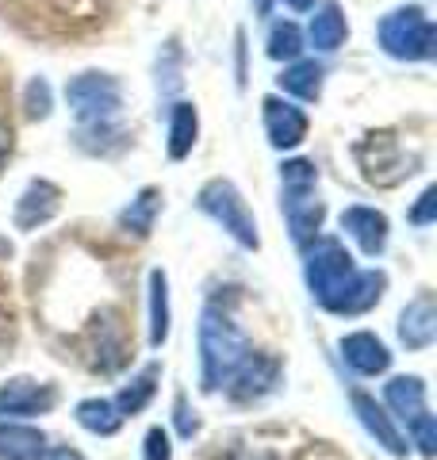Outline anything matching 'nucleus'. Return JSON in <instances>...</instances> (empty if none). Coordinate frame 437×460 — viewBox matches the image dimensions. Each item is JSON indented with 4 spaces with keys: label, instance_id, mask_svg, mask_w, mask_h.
<instances>
[{
    "label": "nucleus",
    "instance_id": "1",
    "mask_svg": "<svg viewBox=\"0 0 437 460\" xmlns=\"http://www.w3.org/2000/svg\"><path fill=\"white\" fill-rule=\"evenodd\" d=\"M303 277L315 304L330 314H364L380 304L388 288L384 272H361L338 238H311L303 246Z\"/></svg>",
    "mask_w": 437,
    "mask_h": 460
},
{
    "label": "nucleus",
    "instance_id": "2",
    "mask_svg": "<svg viewBox=\"0 0 437 460\" xmlns=\"http://www.w3.org/2000/svg\"><path fill=\"white\" fill-rule=\"evenodd\" d=\"M254 357L250 338L235 326L230 314L208 307L200 319V384L203 392H218L235 380V372Z\"/></svg>",
    "mask_w": 437,
    "mask_h": 460
},
{
    "label": "nucleus",
    "instance_id": "3",
    "mask_svg": "<svg viewBox=\"0 0 437 460\" xmlns=\"http://www.w3.org/2000/svg\"><path fill=\"white\" fill-rule=\"evenodd\" d=\"M318 172L311 162H284L281 165V208L288 215L291 238L299 246H308L311 238H318V226H323V204L315 196Z\"/></svg>",
    "mask_w": 437,
    "mask_h": 460
},
{
    "label": "nucleus",
    "instance_id": "4",
    "mask_svg": "<svg viewBox=\"0 0 437 460\" xmlns=\"http://www.w3.org/2000/svg\"><path fill=\"white\" fill-rule=\"evenodd\" d=\"M200 211L203 215H211V219L227 230L230 238L238 242V246H245V250H257L261 246V234H257V219H254V211L245 208V199H242V192L235 189L230 181H223V177H215V181H208L200 189Z\"/></svg>",
    "mask_w": 437,
    "mask_h": 460
},
{
    "label": "nucleus",
    "instance_id": "5",
    "mask_svg": "<svg viewBox=\"0 0 437 460\" xmlns=\"http://www.w3.org/2000/svg\"><path fill=\"white\" fill-rule=\"evenodd\" d=\"M380 47L399 62H426L433 58V23L422 8H396L380 20Z\"/></svg>",
    "mask_w": 437,
    "mask_h": 460
},
{
    "label": "nucleus",
    "instance_id": "6",
    "mask_svg": "<svg viewBox=\"0 0 437 460\" xmlns=\"http://www.w3.org/2000/svg\"><path fill=\"white\" fill-rule=\"evenodd\" d=\"M66 100L81 127H96V123H115V115L123 108V89L108 74H81L66 84Z\"/></svg>",
    "mask_w": 437,
    "mask_h": 460
},
{
    "label": "nucleus",
    "instance_id": "7",
    "mask_svg": "<svg viewBox=\"0 0 437 460\" xmlns=\"http://www.w3.org/2000/svg\"><path fill=\"white\" fill-rule=\"evenodd\" d=\"M261 115H265V135L276 150H296L303 138H308V115H303L296 104H288L281 96H269L261 104Z\"/></svg>",
    "mask_w": 437,
    "mask_h": 460
},
{
    "label": "nucleus",
    "instance_id": "8",
    "mask_svg": "<svg viewBox=\"0 0 437 460\" xmlns=\"http://www.w3.org/2000/svg\"><path fill=\"white\" fill-rule=\"evenodd\" d=\"M342 230L369 257H380L388 250V215L376 211V208H364V204L345 208L342 211Z\"/></svg>",
    "mask_w": 437,
    "mask_h": 460
},
{
    "label": "nucleus",
    "instance_id": "9",
    "mask_svg": "<svg viewBox=\"0 0 437 460\" xmlns=\"http://www.w3.org/2000/svg\"><path fill=\"white\" fill-rule=\"evenodd\" d=\"M338 349H342V361L353 372H361V376H380V372H388V365H391L388 345L376 334H369V330H357V334L342 338Z\"/></svg>",
    "mask_w": 437,
    "mask_h": 460
},
{
    "label": "nucleus",
    "instance_id": "10",
    "mask_svg": "<svg viewBox=\"0 0 437 460\" xmlns=\"http://www.w3.org/2000/svg\"><path fill=\"white\" fill-rule=\"evenodd\" d=\"M353 411H357L361 426L369 429V438H376V445H384L391 456H403V453H406V438L399 434V426L391 422V414H388L372 395L353 392Z\"/></svg>",
    "mask_w": 437,
    "mask_h": 460
},
{
    "label": "nucleus",
    "instance_id": "11",
    "mask_svg": "<svg viewBox=\"0 0 437 460\" xmlns=\"http://www.w3.org/2000/svg\"><path fill=\"white\" fill-rule=\"evenodd\" d=\"M54 387L31 384V380H12L8 387H0V414L12 419H27V414H47L54 407Z\"/></svg>",
    "mask_w": 437,
    "mask_h": 460
},
{
    "label": "nucleus",
    "instance_id": "12",
    "mask_svg": "<svg viewBox=\"0 0 437 460\" xmlns=\"http://www.w3.org/2000/svg\"><path fill=\"white\" fill-rule=\"evenodd\" d=\"M276 384H281V365H276L272 357H250V361L235 372V380H230V395L238 402H254L261 395H269Z\"/></svg>",
    "mask_w": 437,
    "mask_h": 460
},
{
    "label": "nucleus",
    "instance_id": "13",
    "mask_svg": "<svg viewBox=\"0 0 437 460\" xmlns=\"http://www.w3.org/2000/svg\"><path fill=\"white\" fill-rule=\"evenodd\" d=\"M58 204H62V192H58L50 181H31L27 192L16 199V226L35 230L42 223H50L58 215Z\"/></svg>",
    "mask_w": 437,
    "mask_h": 460
},
{
    "label": "nucleus",
    "instance_id": "14",
    "mask_svg": "<svg viewBox=\"0 0 437 460\" xmlns=\"http://www.w3.org/2000/svg\"><path fill=\"white\" fill-rule=\"evenodd\" d=\"M399 338L406 349H430L437 338V311L430 296H418L415 304H406L399 314Z\"/></svg>",
    "mask_w": 437,
    "mask_h": 460
},
{
    "label": "nucleus",
    "instance_id": "15",
    "mask_svg": "<svg viewBox=\"0 0 437 460\" xmlns=\"http://www.w3.org/2000/svg\"><path fill=\"white\" fill-rule=\"evenodd\" d=\"M384 399H388V407L396 411V419H403L406 426L418 422L422 414H430L426 411V384L418 376H396L384 387Z\"/></svg>",
    "mask_w": 437,
    "mask_h": 460
},
{
    "label": "nucleus",
    "instance_id": "16",
    "mask_svg": "<svg viewBox=\"0 0 437 460\" xmlns=\"http://www.w3.org/2000/svg\"><path fill=\"white\" fill-rule=\"evenodd\" d=\"M47 453V434L35 426L0 422V460H39Z\"/></svg>",
    "mask_w": 437,
    "mask_h": 460
},
{
    "label": "nucleus",
    "instance_id": "17",
    "mask_svg": "<svg viewBox=\"0 0 437 460\" xmlns=\"http://www.w3.org/2000/svg\"><path fill=\"white\" fill-rule=\"evenodd\" d=\"M345 35H349V23L342 16L338 0H326V4L311 16V47L323 50V54H334L345 42Z\"/></svg>",
    "mask_w": 437,
    "mask_h": 460
},
{
    "label": "nucleus",
    "instance_id": "18",
    "mask_svg": "<svg viewBox=\"0 0 437 460\" xmlns=\"http://www.w3.org/2000/svg\"><path fill=\"white\" fill-rule=\"evenodd\" d=\"M93 334H96V349H104L100 353V372H115L123 361H127V338H123V326L115 323V314H104V323L96 319L93 326Z\"/></svg>",
    "mask_w": 437,
    "mask_h": 460
},
{
    "label": "nucleus",
    "instance_id": "19",
    "mask_svg": "<svg viewBox=\"0 0 437 460\" xmlns=\"http://www.w3.org/2000/svg\"><path fill=\"white\" fill-rule=\"evenodd\" d=\"M196 131H200L196 108L192 104H173V115H169V157L173 162H181V157L192 154Z\"/></svg>",
    "mask_w": 437,
    "mask_h": 460
},
{
    "label": "nucleus",
    "instance_id": "20",
    "mask_svg": "<svg viewBox=\"0 0 437 460\" xmlns=\"http://www.w3.org/2000/svg\"><path fill=\"white\" fill-rule=\"evenodd\" d=\"M77 422L89 429V434L111 438L115 429L123 426V414H120V407H115L111 399H85V402H77Z\"/></svg>",
    "mask_w": 437,
    "mask_h": 460
},
{
    "label": "nucleus",
    "instance_id": "21",
    "mask_svg": "<svg viewBox=\"0 0 437 460\" xmlns=\"http://www.w3.org/2000/svg\"><path fill=\"white\" fill-rule=\"evenodd\" d=\"M169 338V280L162 269L150 272V345L162 349Z\"/></svg>",
    "mask_w": 437,
    "mask_h": 460
},
{
    "label": "nucleus",
    "instance_id": "22",
    "mask_svg": "<svg viewBox=\"0 0 437 460\" xmlns=\"http://www.w3.org/2000/svg\"><path fill=\"white\" fill-rule=\"evenodd\" d=\"M157 380H162V365H146L135 380H130L123 392H120V399H115V407H120V414H138L146 402L154 399V392H157Z\"/></svg>",
    "mask_w": 437,
    "mask_h": 460
},
{
    "label": "nucleus",
    "instance_id": "23",
    "mask_svg": "<svg viewBox=\"0 0 437 460\" xmlns=\"http://www.w3.org/2000/svg\"><path fill=\"white\" fill-rule=\"evenodd\" d=\"M276 81H281V89L291 93V96L318 100V93H323V66L318 62H296V66H288Z\"/></svg>",
    "mask_w": 437,
    "mask_h": 460
},
{
    "label": "nucleus",
    "instance_id": "24",
    "mask_svg": "<svg viewBox=\"0 0 437 460\" xmlns=\"http://www.w3.org/2000/svg\"><path fill=\"white\" fill-rule=\"evenodd\" d=\"M157 208H162V196H157V189H142L135 199H130V208H123L120 226L130 230V234L146 238V234L154 230V215H157Z\"/></svg>",
    "mask_w": 437,
    "mask_h": 460
},
{
    "label": "nucleus",
    "instance_id": "25",
    "mask_svg": "<svg viewBox=\"0 0 437 460\" xmlns=\"http://www.w3.org/2000/svg\"><path fill=\"white\" fill-rule=\"evenodd\" d=\"M184 84L181 77V50H177V42H165V50L157 54V96L169 100V96H177V89Z\"/></svg>",
    "mask_w": 437,
    "mask_h": 460
},
{
    "label": "nucleus",
    "instance_id": "26",
    "mask_svg": "<svg viewBox=\"0 0 437 460\" xmlns=\"http://www.w3.org/2000/svg\"><path fill=\"white\" fill-rule=\"evenodd\" d=\"M303 54V35L296 23H272L269 31V58L272 62H296V58Z\"/></svg>",
    "mask_w": 437,
    "mask_h": 460
},
{
    "label": "nucleus",
    "instance_id": "27",
    "mask_svg": "<svg viewBox=\"0 0 437 460\" xmlns=\"http://www.w3.org/2000/svg\"><path fill=\"white\" fill-rule=\"evenodd\" d=\"M23 108H27V115H31V119H47V115H50V84L42 81V77H35L31 84H27Z\"/></svg>",
    "mask_w": 437,
    "mask_h": 460
},
{
    "label": "nucleus",
    "instance_id": "28",
    "mask_svg": "<svg viewBox=\"0 0 437 460\" xmlns=\"http://www.w3.org/2000/svg\"><path fill=\"white\" fill-rule=\"evenodd\" d=\"M411 429H415L418 449L426 453V456H433V449H437V426H433V414H422L418 422H411Z\"/></svg>",
    "mask_w": 437,
    "mask_h": 460
},
{
    "label": "nucleus",
    "instance_id": "29",
    "mask_svg": "<svg viewBox=\"0 0 437 460\" xmlns=\"http://www.w3.org/2000/svg\"><path fill=\"white\" fill-rule=\"evenodd\" d=\"M146 460H173V445L162 426H154L150 434H146Z\"/></svg>",
    "mask_w": 437,
    "mask_h": 460
},
{
    "label": "nucleus",
    "instance_id": "30",
    "mask_svg": "<svg viewBox=\"0 0 437 460\" xmlns=\"http://www.w3.org/2000/svg\"><path fill=\"white\" fill-rule=\"evenodd\" d=\"M433 211H437V189H426L418 196V208L411 211V223H418V226L433 223Z\"/></svg>",
    "mask_w": 437,
    "mask_h": 460
},
{
    "label": "nucleus",
    "instance_id": "31",
    "mask_svg": "<svg viewBox=\"0 0 437 460\" xmlns=\"http://www.w3.org/2000/svg\"><path fill=\"white\" fill-rule=\"evenodd\" d=\"M188 414H192V411H188V402H184V395H177V429H181V434H184V438H192V434H196V429H200V422H196V419H188Z\"/></svg>",
    "mask_w": 437,
    "mask_h": 460
},
{
    "label": "nucleus",
    "instance_id": "32",
    "mask_svg": "<svg viewBox=\"0 0 437 460\" xmlns=\"http://www.w3.org/2000/svg\"><path fill=\"white\" fill-rule=\"evenodd\" d=\"M8 154H12V127H8V123H0V169H4Z\"/></svg>",
    "mask_w": 437,
    "mask_h": 460
},
{
    "label": "nucleus",
    "instance_id": "33",
    "mask_svg": "<svg viewBox=\"0 0 437 460\" xmlns=\"http://www.w3.org/2000/svg\"><path fill=\"white\" fill-rule=\"evenodd\" d=\"M288 8H296V12H308V8H315V0H284Z\"/></svg>",
    "mask_w": 437,
    "mask_h": 460
},
{
    "label": "nucleus",
    "instance_id": "34",
    "mask_svg": "<svg viewBox=\"0 0 437 460\" xmlns=\"http://www.w3.org/2000/svg\"><path fill=\"white\" fill-rule=\"evenodd\" d=\"M50 460H85V456H81V453H73V449H58Z\"/></svg>",
    "mask_w": 437,
    "mask_h": 460
},
{
    "label": "nucleus",
    "instance_id": "35",
    "mask_svg": "<svg viewBox=\"0 0 437 460\" xmlns=\"http://www.w3.org/2000/svg\"><path fill=\"white\" fill-rule=\"evenodd\" d=\"M230 460H276L269 453H238V456H230Z\"/></svg>",
    "mask_w": 437,
    "mask_h": 460
},
{
    "label": "nucleus",
    "instance_id": "36",
    "mask_svg": "<svg viewBox=\"0 0 437 460\" xmlns=\"http://www.w3.org/2000/svg\"><path fill=\"white\" fill-rule=\"evenodd\" d=\"M254 8H257V16H269V8H272V0H254Z\"/></svg>",
    "mask_w": 437,
    "mask_h": 460
}]
</instances>
